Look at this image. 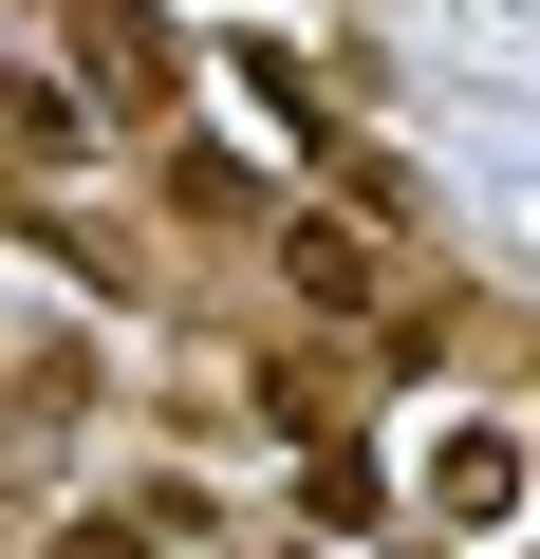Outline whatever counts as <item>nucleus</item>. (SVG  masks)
<instances>
[{
  "mask_svg": "<svg viewBox=\"0 0 540 559\" xmlns=\"http://www.w3.org/2000/svg\"><path fill=\"white\" fill-rule=\"evenodd\" d=\"M521 503H540V429H521V411H466V429L429 448V522H447V540H503Z\"/></svg>",
  "mask_w": 540,
  "mask_h": 559,
  "instance_id": "7ed1b4c3",
  "label": "nucleus"
},
{
  "mask_svg": "<svg viewBox=\"0 0 540 559\" xmlns=\"http://www.w3.org/2000/svg\"><path fill=\"white\" fill-rule=\"evenodd\" d=\"M261 280H280V318H299V336H355V355H373L392 299H410L373 205H280V224H261Z\"/></svg>",
  "mask_w": 540,
  "mask_h": 559,
  "instance_id": "f257e3e1",
  "label": "nucleus"
},
{
  "mask_svg": "<svg viewBox=\"0 0 540 559\" xmlns=\"http://www.w3.org/2000/svg\"><path fill=\"white\" fill-rule=\"evenodd\" d=\"M38 559H187V540H168V522H131V485H112V503H57V540H38Z\"/></svg>",
  "mask_w": 540,
  "mask_h": 559,
  "instance_id": "0eeeda50",
  "label": "nucleus"
},
{
  "mask_svg": "<svg viewBox=\"0 0 540 559\" xmlns=\"http://www.w3.org/2000/svg\"><path fill=\"white\" fill-rule=\"evenodd\" d=\"M57 38H75V94L149 150V131H168V94H187V38L149 20V0H57Z\"/></svg>",
  "mask_w": 540,
  "mask_h": 559,
  "instance_id": "f03ea898",
  "label": "nucleus"
},
{
  "mask_svg": "<svg viewBox=\"0 0 540 559\" xmlns=\"http://www.w3.org/2000/svg\"><path fill=\"white\" fill-rule=\"evenodd\" d=\"M131 522H168V540H205V522H224V485H205V466H131Z\"/></svg>",
  "mask_w": 540,
  "mask_h": 559,
  "instance_id": "6e6552de",
  "label": "nucleus"
},
{
  "mask_svg": "<svg viewBox=\"0 0 540 559\" xmlns=\"http://www.w3.org/2000/svg\"><path fill=\"white\" fill-rule=\"evenodd\" d=\"M112 150V112L75 94V75H38V57H0V187H75Z\"/></svg>",
  "mask_w": 540,
  "mask_h": 559,
  "instance_id": "20e7f679",
  "label": "nucleus"
},
{
  "mask_svg": "<svg viewBox=\"0 0 540 559\" xmlns=\"http://www.w3.org/2000/svg\"><path fill=\"white\" fill-rule=\"evenodd\" d=\"M94 392H112V355H94V336H20V373H0V411H20V448L94 429Z\"/></svg>",
  "mask_w": 540,
  "mask_h": 559,
  "instance_id": "423d86ee",
  "label": "nucleus"
},
{
  "mask_svg": "<svg viewBox=\"0 0 540 559\" xmlns=\"http://www.w3.org/2000/svg\"><path fill=\"white\" fill-rule=\"evenodd\" d=\"M149 205L187 242H261V224H280V187H261L242 150H205V131H149Z\"/></svg>",
  "mask_w": 540,
  "mask_h": 559,
  "instance_id": "39448f33",
  "label": "nucleus"
}]
</instances>
